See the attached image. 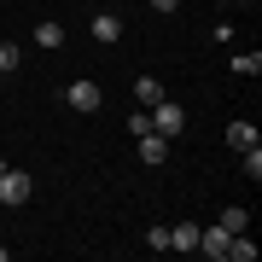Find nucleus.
<instances>
[{
    "label": "nucleus",
    "instance_id": "nucleus-7",
    "mask_svg": "<svg viewBox=\"0 0 262 262\" xmlns=\"http://www.w3.org/2000/svg\"><path fill=\"white\" fill-rule=\"evenodd\" d=\"M158 99H163V82H158V76H134V105H140V111H151Z\"/></svg>",
    "mask_w": 262,
    "mask_h": 262
},
{
    "label": "nucleus",
    "instance_id": "nucleus-12",
    "mask_svg": "<svg viewBox=\"0 0 262 262\" xmlns=\"http://www.w3.org/2000/svg\"><path fill=\"white\" fill-rule=\"evenodd\" d=\"M233 64V76H256L262 70V53H239V58H227Z\"/></svg>",
    "mask_w": 262,
    "mask_h": 262
},
{
    "label": "nucleus",
    "instance_id": "nucleus-19",
    "mask_svg": "<svg viewBox=\"0 0 262 262\" xmlns=\"http://www.w3.org/2000/svg\"><path fill=\"white\" fill-rule=\"evenodd\" d=\"M0 169H6V158H0Z\"/></svg>",
    "mask_w": 262,
    "mask_h": 262
},
{
    "label": "nucleus",
    "instance_id": "nucleus-4",
    "mask_svg": "<svg viewBox=\"0 0 262 262\" xmlns=\"http://www.w3.org/2000/svg\"><path fill=\"white\" fill-rule=\"evenodd\" d=\"M134 151H140V163H151V169H158V163L169 158V140L151 128V134H140V140H134Z\"/></svg>",
    "mask_w": 262,
    "mask_h": 262
},
{
    "label": "nucleus",
    "instance_id": "nucleus-15",
    "mask_svg": "<svg viewBox=\"0 0 262 262\" xmlns=\"http://www.w3.org/2000/svg\"><path fill=\"white\" fill-rule=\"evenodd\" d=\"M146 245H151V251H169V227L158 222V227H151V233H146Z\"/></svg>",
    "mask_w": 262,
    "mask_h": 262
},
{
    "label": "nucleus",
    "instance_id": "nucleus-14",
    "mask_svg": "<svg viewBox=\"0 0 262 262\" xmlns=\"http://www.w3.org/2000/svg\"><path fill=\"white\" fill-rule=\"evenodd\" d=\"M128 134H134V140H140V134H151V111H134V117H128Z\"/></svg>",
    "mask_w": 262,
    "mask_h": 262
},
{
    "label": "nucleus",
    "instance_id": "nucleus-18",
    "mask_svg": "<svg viewBox=\"0 0 262 262\" xmlns=\"http://www.w3.org/2000/svg\"><path fill=\"white\" fill-rule=\"evenodd\" d=\"M222 6H233V0H222Z\"/></svg>",
    "mask_w": 262,
    "mask_h": 262
},
{
    "label": "nucleus",
    "instance_id": "nucleus-1",
    "mask_svg": "<svg viewBox=\"0 0 262 262\" xmlns=\"http://www.w3.org/2000/svg\"><path fill=\"white\" fill-rule=\"evenodd\" d=\"M151 128H158L163 140H175V134H187V111L169 105V99H158V105H151Z\"/></svg>",
    "mask_w": 262,
    "mask_h": 262
},
{
    "label": "nucleus",
    "instance_id": "nucleus-10",
    "mask_svg": "<svg viewBox=\"0 0 262 262\" xmlns=\"http://www.w3.org/2000/svg\"><path fill=\"white\" fill-rule=\"evenodd\" d=\"M227 146H233V151H251L256 146V122H227Z\"/></svg>",
    "mask_w": 262,
    "mask_h": 262
},
{
    "label": "nucleus",
    "instance_id": "nucleus-8",
    "mask_svg": "<svg viewBox=\"0 0 262 262\" xmlns=\"http://www.w3.org/2000/svg\"><path fill=\"white\" fill-rule=\"evenodd\" d=\"M169 251H198V222H175L169 227Z\"/></svg>",
    "mask_w": 262,
    "mask_h": 262
},
{
    "label": "nucleus",
    "instance_id": "nucleus-6",
    "mask_svg": "<svg viewBox=\"0 0 262 262\" xmlns=\"http://www.w3.org/2000/svg\"><path fill=\"white\" fill-rule=\"evenodd\" d=\"M88 29H94V41H105V47L122 41V18H117V12H94V24H88Z\"/></svg>",
    "mask_w": 262,
    "mask_h": 262
},
{
    "label": "nucleus",
    "instance_id": "nucleus-16",
    "mask_svg": "<svg viewBox=\"0 0 262 262\" xmlns=\"http://www.w3.org/2000/svg\"><path fill=\"white\" fill-rule=\"evenodd\" d=\"M151 12H181V0H151Z\"/></svg>",
    "mask_w": 262,
    "mask_h": 262
},
{
    "label": "nucleus",
    "instance_id": "nucleus-13",
    "mask_svg": "<svg viewBox=\"0 0 262 262\" xmlns=\"http://www.w3.org/2000/svg\"><path fill=\"white\" fill-rule=\"evenodd\" d=\"M18 70V47H12V41H0V76H12Z\"/></svg>",
    "mask_w": 262,
    "mask_h": 262
},
{
    "label": "nucleus",
    "instance_id": "nucleus-3",
    "mask_svg": "<svg viewBox=\"0 0 262 262\" xmlns=\"http://www.w3.org/2000/svg\"><path fill=\"white\" fill-rule=\"evenodd\" d=\"M29 192H35V181H29L24 169H12V163L0 169V204H24Z\"/></svg>",
    "mask_w": 262,
    "mask_h": 262
},
{
    "label": "nucleus",
    "instance_id": "nucleus-2",
    "mask_svg": "<svg viewBox=\"0 0 262 262\" xmlns=\"http://www.w3.org/2000/svg\"><path fill=\"white\" fill-rule=\"evenodd\" d=\"M64 105H70V111H99V105H105V94H99V82H88V76H82V82H70L64 88Z\"/></svg>",
    "mask_w": 262,
    "mask_h": 262
},
{
    "label": "nucleus",
    "instance_id": "nucleus-11",
    "mask_svg": "<svg viewBox=\"0 0 262 262\" xmlns=\"http://www.w3.org/2000/svg\"><path fill=\"white\" fill-rule=\"evenodd\" d=\"M215 222H222V227H227V233H245V227H251V215H245L239 204H227L222 215H215Z\"/></svg>",
    "mask_w": 262,
    "mask_h": 262
},
{
    "label": "nucleus",
    "instance_id": "nucleus-9",
    "mask_svg": "<svg viewBox=\"0 0 262 262\" xmlns=\"http://www.w3.org/2000/svg\"><path fill=\"white\" fill-rule=\"evenodd\" d=\"M35 47H47V53H53V47H64V24L41 18V24H35Z\"/></svg>",
    "mask_w": 262,
    "mask_h": 262
},
{
    "label": "nucleus",
    "instance_id": "nucleus-17",
    "mask_svg": "<svg viewBox=\"0 0 262 262\" xmlns=\"http://www.w3.org/2000/svg\"><path fill=\"white\" fill-rule=\"evenodd\" d=\"M6 256H12V245H0V262H6Z\"/></svg>",
    "mask_w": 262,
    "mask_h": 262
},
{
    "label": "nucleus",
    "instance_id": "nucleus-5",
    "mask_svg": "<svg viewBox=\"0 0 262 262\" xmlns=\"http://www.w3.org/2000/svg\"><path fill=\"white\" fill-rule=\"evenodd\" d=\"M227 239H233V233H227L222 222H215V227H198V251H204V256H227Z\"/></svg>",
    "mask_w": 262,
    "mask_h": 262
}]
</instances>
